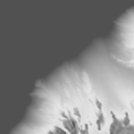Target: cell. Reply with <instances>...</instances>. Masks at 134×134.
Masks as SVG:
<instances>
[{
	"label": "cell",
	"instance_id": "obj_1",
	"mask_svg": "<svg viewBox=\"0 0 134 134\" xmlns=\"http://www.w3.org/2000/svg\"><path fill=\"white\" fill-rule=\"evenodd\" d=\"M112 122L109 128V134H134V126L131 124L129 126H125L113 111L110 112Z\"/></svg>",
	"mask_w": 134,
	"mask_h": 134
},
{
	"label": "cell",
	"instance_id": "obj_2",
	"mask_svg": "<svg viewBox=\"0 0 134 134\" xmlns=\"http://www.w3.org/2000/svg\"><path fill=\"white\" fill-rule=\"evenodd\" d=\"M105 122H106V119H105V115L103 113V109H97V112H96V127H97L98 131L102 130Z\"/></svg>",
	"mask_w": 134,
	"mask_h": 134
},
{
	"label": "cell",
	"instance_id": "obj_3",
	"mask_svg": "<svg viewBox=\"0 0 134 134\" xmlns=\"http://www.w3.org/2000/svg\"><path fill=\"white\" fill-rule=\"evenodd\" d=\"M47 134H68V132L59 126H54L47 132Z\"/></svg>",
	"mask_w": 134,
	"mask_h": 134
},
{
	"label": "cell",
	"instance_id": "obj_4",
	"mask_svg": "<svg viewBox=\"0 0 134 134\" xmlns=\"http://www.w3.org/2000/svg\"><path fill=\"white\" fill-rule=\"evenodd\" d=\"M121 121H122V124H124L125 126L131 125V119H130V116H129V114H128L127 112L125 113V116H124V118L121 119Z\"/></svg>",
	"mask_w": 134,
	"mask_h": 134
},
{
	"label": "cell",
	"instance_id": "obj_5",
	"mask_svg": "<svg viewBox=\"0 0 134 134\" xmlns=\"http://www.w3.org/2000/svg\"><path fill=\"white\" fill-rule=\"evenodd\" d=\"M80 133H81V134H90V133H89L88 124H84L83 127H80Z\"/></svg>",
	"mask_w": 134,
	"mask_h": 134
}]
</instances>
